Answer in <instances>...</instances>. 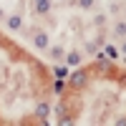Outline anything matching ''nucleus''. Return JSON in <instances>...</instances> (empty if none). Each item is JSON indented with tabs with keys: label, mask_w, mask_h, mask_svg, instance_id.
I'll list each match as a JSON object with an SVG mask.
<instances>
[{
	"label": "nucleus",
	"mask_w": 126,
	"mask_h": 126,
	"mask_svg": "<svg viewBox=\"0 0 126 126\" xmlns=\"http://www.w3.org/2000/svg\"><path fill=\"white\" fill-rule=\"evenodd\" d=\"M33 43H35V48H48V35L46 33H35L33 35Z\"/></svg>",
	"instance_id": "f257e3e1"
},
{
	"label": "nucleus",
	"mask_w": 126,
	"mask_h": 126,
	"mask_svg": "<svg viewBox=\"0 0 126 126\" xmlns=\"http://www.w3.org/2000/svg\"><path fill=\"white\" fill-rule=\"evenodd\" d=\"M71 83H73V86H83V83H86V73H83V71L71 73Z\"/></svg>",
	"instance_id": "f03ea898"
},
{
	"label": "nucleus",
	"mask_w": 126,
	"mask_h": 126,
	"mask_svg": "<svg viewBox=\"0 0 126 126\" xmlns=\"http://www.w3.org/2000/svg\"><path fill=\"white\" fill-rule=\"evenodd\" d=\"M8 28H10V30H20V28H23L20 15H10V18H8Z\"/></svg>",
	"instance_id": "7ed1b4c3"
},
{
	"label": "nucleus",
	"mask_w": 126,
	"mask_h": 126,
	"mask_svg": "<svg viewBox=\"0 0 126 126\" xmlns=\"http://www.w3.org/2000/svg\"><path fill=\"white\" fill-rule=\"evenodd\" d=\"M50 58L53 61H66V50H63L61 46H53L50 48Z\"/></svg>",
	"instance_id": "20e7f679"
},
{
	"label": "nucleus",
	"mask_w": 126,
	"mask_h": 126,
	"mask_svg": "<svg viewBox=\"0 0 126 126\" xmlns=\"http://www.w3.org/2000/svg\"><path fill=\"white\" fill-rule=\"evenodd\" d=\"M66 63H68V66H78V63H81V53H78V50L66 53Z\"/></svg>",
	"instance_id": "39448f33"
},
{
	"label": "nucleus",
	"mask_w": 126,
	"mask_h": 126,
	"mask_svg": "<svg viewBox=\"0 0 126 126\" xmlns=\"http://www.w3.org/2000/svg\"><path fill=\"white\" fill-rule=\"evenodd\" d=\"M35 10H38L40 15H46L48 10H50V3H48V0H35Z\"/></svg>",
	"instance_id": "423d86ee"
},
{
	"label": "nucleus",
	"mask_w": 126,
	"mask_h": 126,
	"mask_svg": "<svg viewBox=\"0 0 126 126\" xmlns=\"http://www.w3.org/2000/svg\"><path fill=\"white\" fill-rule=\"evenodd\" d=\"M113 33H116L119 38H126V23H124V20H119V23L113 25Z\"/></svg>",
	"instance_id": "0eeeda50"
},
{
	"label": "nucleus",
	"mask_w": 126,
	"mask_h": 126,
	"mask_svg": "<svg viewBox=\"0 0 126 126\" xmlns=\"http://www.w3.org/2000/svg\"><path fill=\"white\" fill-rule=\"evenodd\" d=\"M48 111H50V109H48V103H38V109H35V113H38L40 119H43V116H48Z\"/></svg>",
	"instance_id": "6e6552de"
},
{
	"label": "nucleus",
	"mask_w": 126,
	"mask_h": 126,
	"mask_svg": "<svg viewBox=\"0 0 126 126\" xmlns=\"http://www.w3.org/2000/svg\"><path fill=\"white\" fill-rule=\"evenodd\" d=\"M106 58H119V48H113V46H106Z\"/></svg>",
	"instance_id": "1a4fd4ad"
},
{
	"label": "nucleus",
	"mask_w": 126,
	"mask_h": 126,
	"mask_svg": "<svg viewBox=\"0 0 126 126\" xmlns=\"http://www.w3.org/2000/svg\"><path fill=\"white\" fill-rule=\"evenodd\" d=\"M56 76H58V78H66V76H68V68H66V66H58V68H56Z\"/></svg>",
	"instance_id": "9d476101"
},
{
	"label": "nucleus",
	"mask_w": 126,
	"mask_h": 126,
	"mask_svg": "<svg viewBox=\"0 0 126 126\" xmlns=\"http://www.w3.org/2000/svg\"><path fill=\"white\" fill-rule=\"evenodd\" d=\"M78 5H81V8H91L93 0H78Z\"/></svg>",
	"instance_id": "9b49d317"
},
{
	"label": "nucleus",
	"mask_w": 126,
	"mask_h": 126,
	"mask_svg": "<svg viewBox=\"0 0 126 126\" xmlns=\"http://www.w3.org/2000/svg\"><path fill=\"white\" fill-rule=\"evenodd\" d=\"M53 88H56V91H58V93H61V91H63V78H58V81H56V86H53Z\"/></svg>",
	"instance_id": "f8f14e48"
},
{
	"label": "nucleus",
	"mask_w": 126,
	"mask_h": 126,
	"mask_svg": "<svg viewBox=\"0 0 126 126\" xmlns=\"http://www.w3.org/2000/svg\"><path fill=\"white\" fill-rule=\"evenodd\" d=\"M121 53L126 56V40H124V43H121Z\"/></svg>",
	"instance_id": "ddd939ff"
},
{
	"label": "nucleus",
	"mask_w": 126,
	"mask_h": 126,
	"mask_svg": "<svg viewBox=\"0 0 126 126\" xmlns=\"http://www.w3.org/2000/svg\"><path fill=\"white\" fill-rule=\"evenodd\" d=\"M3 18H5V10H3V8H0V20H3Z\"/></svg>",
	"instance_id": "4468645a"
}]
</instances>
